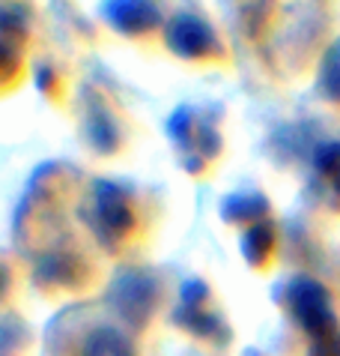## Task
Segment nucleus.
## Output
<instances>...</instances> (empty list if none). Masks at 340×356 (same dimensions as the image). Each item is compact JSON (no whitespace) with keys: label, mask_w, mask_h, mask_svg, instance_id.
<instances>
[{"label":"nucleus","mask_w":340,"mask_h":356,"mask_svg":"<svg viewBox=\"0 0 340 356\" xmlns=\"http://www.w3.org/2000/svg\"><path fill=\"white\" fill-rule=\"evenodd\" d=\"M84 219L90 225V231L96 234V240L105 249H114L135 227V210H132V201H128V192L114 180H99L93 186V192H90Z\"/></svg>","instance_id":"obj_1"},{"label":"nucleus","mask_w":340,"mask_h":356,"mask_svg":"<svg viewBox=\"0 0 340 356\" xmlns=\"http://www.w3.org/2000/svg\"><path fill=\"white\" fill-rule=\"evenodd\" d=\"M284 300H287V309L296 318V323L302 326L307 335H311V341L323 339V335L337 330L332 296H328V291L319 282L298 275V279H293L287 284Z\"/></svg>","instance_id":"obj_2"},{"label":"nucleus","mask_w":340,"mask_h":356,"mask_svg":"<svg viewBox=\"0 0 340 356\" xmlns=\"http://www.w3.org/2000/svg\"><path fill=\"white\" fill-rule=\"evenodd\" d=\"M155 279L144 270H123L108 291V300H111L117 314L132 326H144L149 321V314L155 309Z\"/></svg>","instance_id":"obj_3"},{"label":"nucleus","mask_w":340,"mask_h":356,"mask_svg":"<svg viewBox=\"0 0 340 356\" xmlns=\"http://www.w3.org/2000/svg\"><path fill=\"white\" fill-rule=\"evenodd\" d=\"M164 45L170 54L182 57V60H200V57H209L215 51L218 39L212 24L203 22L200 15L179 13L164 27Z\"/></svg>","instance_id":"obj_4"},{"label":"nucleus","mask_w":340,"mask_h":356,"mask_svg":"<svg viewBox=\"0 0 340 356\" xmlns=\"http://www.w3.org/2000/svg\"><path fill=\"white\" fill-rule=\"evenodd\" d=\"M209 300V288L200 279H188L179 291V305L173 312V321L182 326V330L200 335V339H224L227 326L218 318L215 312L206 309Z\"/></svg>","instance_id":"obj_5"},{"label":"nucleus","mask_w":340,"mask_h":356,"mask_svg":"<svg viewBox=\"0 0 340 356\" xmlns=\"http://www.w3.org/2000/svg\"><path fill=\"white\" fill-rule=\"evenodd\" d=\"M102 18L126 36L149 33L162 24V9L155 0H102Z\"/></svg>","instance_id":"obj_6"},{"label":"nucleus","mask_w":340,"mask_h":356,"mask_svg":"<svg viewBox=\"0 0 340 356\" xmlns=\"http://www.w3.org/2000/svg\"><path fill=\"white\" fill-rule=\"evenodd\" d=\"M269 210V201L257 192H236L221 201V219L224 222H263Z\"/></svg>","instance_id":"obj_7"},{"label":"nucleus","mask_w":340,"mask_h":356,"mask_svg":"<svg viewBox=\"0 0 340 356\" xmlns=\"http://www.w3.org/2000/svg\"><path fill=\"white\" fill-rule=\"evenodd\" d=\"M81 356H135V348L114 326H99L87 335Z\"/></svg>","instance_id":"obj_8"},{"label":"nucleus","mask_w":340,"mask_h":356,"mask_svg":"<svg viewBox=\"0 0 340 356\" xmlns=\"http://www.w3.org/2000/svg\"><path fill=\"white\" fill-rule=\"evenodd\" d=\"M87 141L93 144L99 153H114L117 144H119L114 117L108 114L102 105H93L87 111Z\"/></svg>","instance_id":"obj_9"},{"label":"nucleus","mask_w":340,"mask_h":356,"mask_svg":"<svg viewBox=\"0 0 340 356\" xmlns=\"http://www.w3.org/2000/svg\"><path fill=\"white\" fill-rule=\"evenodd\" d=\"M272 245H275V231H272V225H269V222L248 225V231L242 234V254H245V261L251 266L266 264Z\"/></svg>","instance_id":"obj_10"},{"label":"nucleus","mask_w":340,"mask_h":356,"mask_svg":"<svg viewBox=\"0 0 340 356\" xmlns=\"http://www.w3.org/2000/svg\"><path fill=\"white\" fill-rule=\"evenodd\" d=\"M167 135L179 150H188V156L194 153V138H197V117L192 108H176L173 114L167 117Z\"/></svg>","instance_id":"obj_11"},{"label":"nucleus","mask_w":340,"mask_h":356,"mask_svg":"<svg viewBox=\"0 0 340 356\" xmlns=\"http://www.w3.org/2000/svg\"><path fill=\"white\" fill-rule=\"evenodd\" d=\"M319 90H323V96L340 102V39L323 57V66H319Z\"/></svg>","instance_id":"obj_12"},{"label":"nucleus","mask_w":340,"mask_h":356,"mask_svg":"<svg viewBox=\"0 0 340 356\" xmlns=\"http://www.w3.org/2000/svg\"><path fill=\"white\" fill-rule=\"evenodd\" d=\"M27 36V13L18 3H0V39L15 42Z\"/></svg>","instance_id":"obj_13"},{"label":"nucleus","mask_w":340,"mask_h":356,"mask_svg":"<svg viewBox=\"0 0 340 356\" xmlns=\"http://www.w3.org/2000/svg\"><path fill=\"white\" fill-rule=\"evenodd\" d=\"M69 264H78V261L69 258V254H51V258H45L39 275L54 279V282H69V279H72V266H69Z\"/></svg>","instance_id":"obj_14"},{"label":"nucleus","mask_w":340,"mask_h":356,"mask_svg":"<svg viewBox=\"0 0 340 356\" xmlns=\"http://www.w3.org/2000/svg\"><path fill=\"white\" fill-rule=\"evenodd\" d=\"M15 72H18V48H15V42L0 39V84L9 81Z\"/></svg>","instance_id":"obj_15"},{"label":"nucleus","mask_w":340,"mask_h":356,"mask_svg":"<svg viewBox=\"0 0 340 356\" xmlns=\"http://www.w3.org/2000/svg\"><path fill=\"white\" fill-rule=\"evenodd\" d=\"M307 356H340V330L323 335V339H314Z\"/></svg>","instance_id":"obj_16"},{"label":"nucleus","mask_w":340,"mask_h":356,"mask_svg":"<svg viewBox=\"0 0 340 356\" xmlns=\"http://www.w3.org/2000/svg\"><path fill=\"white\" fill-rule=\"evenodd\" d=\"M36 81H39V87H45V90H51V69L48 66H42V69H36Z\"/></svg>","instance_id":"obj_17"}]
</instances>
